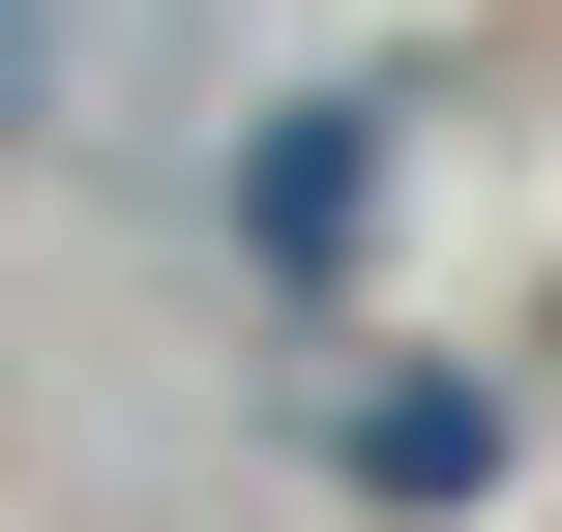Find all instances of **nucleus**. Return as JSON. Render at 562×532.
<instances>
[{"label":"nucleus","mask_w":562,"mask_h":532,"mask_svg":"<svg viewBox=\"0 0 562 532\" xmlns=\"http://www.w3.org/2000/svg\"><path fill=\"white\" fill-rule=\"evenodd\" d=\"M326 444H356V503H474V474H504V415H474V385H356Z\"/></svg>","instance_id":"1"},{"label":"nucleus","mask_w":562,"mask_h":532,"mask_svg":"<svg viewBox=\"0 0 562 532\" xmlns=\"http://www.w3.org/2000/svg\"><path fill=\"white\" fill-rule=\"evenodd\" d=\"M237 237H267V267H356V118H267V178H237Z\"/></svg>","instance_id":"2"},{"label":"nucleus","mask_w":562,"mask_h":532,"mask_svg":"<svg viewBox=\"0 0 562 532\" xmlns=\"http://www.w3.org/2000/svg\"><path fill=\"white\" fill-rule=\"evenodd\" d=\"M59 89H89V0H0V148H59Z\"/></svg>","instance_id":"3"}]
</instances>
